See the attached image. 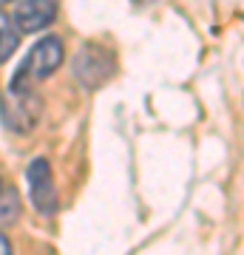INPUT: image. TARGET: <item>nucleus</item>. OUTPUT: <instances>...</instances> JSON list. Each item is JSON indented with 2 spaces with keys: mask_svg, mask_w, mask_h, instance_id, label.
Returning a JSON list of instances; mask_svg holds the SVG:
<instances>
[{
  "mask_svg": "<svg viewBox=\"0 0 244 255\" xmlns=\"http://www.w3.org/2000/svg\"><path fill=\"white\" fill-rule=\"evenodd\" d=\"M71 71H74V80L80 82L82 88L94 91V88L105 85V82L114 77V71H117V57H114V51L105 48V46L85 43V46L77 51V57H74Z\"/></svg>",
  "mask_w": 244,
  "mask_h": 255,
  "instance_id": "3",
  "label": "nucleus"
},
{
  "mask_svg": "<svg viewBox=\"0 0 244 255\" xmlns=\"http://www.w3.org/2000/svg\"><path fill=\"white\" fill-rule=\"evenodd\" d=\"M57 17V0H20L17 6H14V26L17 31H40V28L51 26Z\"/></svg>",
  "mask_w": 244,
  "mask_h": 255,
  "instance_id": "5",
  "label": "nucleus"
},
{
  "mask_svg": "<svg viewBox=\"0 0 244 255\" xmlns=\"http://www.w3.org/2000/svg\"><path fill=\"white\" fill-rule=\"evenodd\" d=\"M20 219V196L11 187H0V227H9Z\"/></svg>",
  "mask_w": 244,
  "mask_h": 255,
  "instance_id": "7",
  "label": "nucleus"
},
{
  "mask_svg": "<svg viewBox=\"0 0 244 255\" xmlns=\"http://www.w3.org/2000/svg\"><path fill=\"white\" fill-rule=\"evenodd\" d=\"M28 179V196H31V204L40 216H54L60 210V201H57V187H54V176H51V164L48 159H34L26 170Z\"/></svg>",
  "mask_w": 244,
  "mask_h": 255,
  "instance_id": "4",
  "label": "nucleus"
},
{
  "mask_svg": "<svg viewBox=\"0 0 244 255\" xmlns=\"http://www.w3.org/2000/svg\"><path fill=\"white\" fill-rule=\"evenodd\" d=\"M40 111H43V100L34 91V82H9V91L0 97V117L3 125L14 130V133H28L34 130L40 122Z\"/></svg>",
  "mask_w": 244,
  "mask_h": 255,
  "instance_id": "1",
  "label": "nucleus"
},
{
  "mask_svg": "<svg viewBox=\"0 0 244 255\" xmlns=\"http://www.w3.org/2000/svg\"><path fill=\"white\" fill-rule=\"evenodd\" d=\"M20 43V31L14 28V20L0 11V63H6Z\"/></svg>",
  "mask_w": 244,
  "mask_h": 255,
  "instance_id": "6",
  "label": "nucleus"
},
{
  "mask_svg": "<svg viewBox=\"0 0 244 255\" xmlns=\"http://www.w3.org/2000/svg\"><path fill=\"white\" fill-rule=\"evenodd\" d=\"M6 253H11V244H9V238L0 233V255H6Z\"/></svg>",
  "mask_w": 244,
  "mask_h": 255,
  "instance_id": "8",
  "label": "nucleus"
},
{
  "mask_svg": "<svg viewBox=\"0 0 244 255\" xmlns=\"http://www.w3.org/2000/svg\"><path fill=\"white\" fill-rule=\"evenodd\" d=\"M65 60V46L63 40L54 34L37 40L34 46L28 48V54L23 57V63L17 65V71L11 80L17 82H40V80H48L51 74L63 65Z\"/></svg>",
  "mask_w": 244,
  "mask_h": 255,
  "instance_id": "2",
  "label": "nucleus"
},
{
  "mask_svg": "<svg viewBox=\"0 0 244 255\" xmlns=\"http://www.w3.org/2000/svg\"><path fill=\"white\" fill-rule=\"evenodd\" d=\"M0 3H11V0H0Z\"/></svg>",
  "mask_w": 244,
  "mask_h": 255,
  "instance_id": "9",
  "label": "nucleus"
}]
</instances>
